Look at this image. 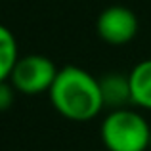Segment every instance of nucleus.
Returning <instances> with one entry per match:
<instances>
[{
	"label": "nucleus",
	"instance_id": "5",
	"mask_svg": "<svg viewBox=\"0 0 151 151\" xmlns=\"http://www.w3.org/2000/svg\"><path fill=\"white\" fill-rule=\"evenodd\" d=\"M132 103L151 109V59L140 61L128 75Z\"/></svg>",
	"mask_w": 151,
	"mask_h": 151
},
{
	"label": "nucleus",
	"instance_id": "2",
	"mask_svg": "<svg viewBox=\"0 0 151 151\" xmlns=\"http://www.w3.org/2000/svg\"><path fill=\"white\" fill-rule=\"evenodd\" d=\"M101 142L109 151H145L151 142L149 124L138 111L113 109L101 122Z\"/></svg>",
	"mask_w": 151,
	"mask_h": 151
},
{
	"label": "nucleus",
	"instance_id": "3",
	"mask_svg": "<svg viewBox=\"0 0 151 151\" xmlns=\"http://www.w3.org/2000/svg\"><path fill=\"white\" fill-rule=\"evenodd\" d=\"M58 67L50 58L40 54H29L17 59L14 71L10 75V82L19 94L25 96H37L42 92H50L55 77Z\"/></svg>",
	"mask_w": 151,
	"mask_h": 151
},
{
	"label": "nucleus",
	"instance_id": "8",
	"mask_svg": "<svg viewBox=\"0 0 151 151\" xmlns=\"http://www.w3.org/2000/svg\"><path fill=\"white\" fill-rule=\"evenodd\" d=\"M17 90L14 88L10 81L0 82V111H8L12 105H14V96Z\"/></svg>",
	"mask_w": 151,
	"mask_h": 151
},
{
	"label": "nucleus",
	"instance_id": "1",
	"mask_svg": "<svg viewBox=\"0 0 151 151\" xmlns=\"http://www.w3.org/2000/svg\"><path fill=\"white\" fill-rule=\"evenodd\" d=\"M48 94L54 109L61 117L77 122L94 119L105 105L100 81L77 65L59 69Z\"/></svg>",
	"mask_w": 151,
	"mask_h": 151
},
{
	"label": "nucleus",
	"instance_id": "4",
	"mask_svg": "<svg viewBox=\"0 0 151 151\" xmlns=\"http://www.w3.org/2000/svg\"><path fill=\"white\" fill-rule=\"evenodd\" d=\"M138 17L130 8L124 6H109L98 15L96 29L103 42L113 46L128 44L138 35Z\"/></svg>",
	"mask_w": 151,
	"mask_h": 151
},
{
	"label": "nucleus",
	"instance_id": "7",
	"mask_svg": "<svg viewBox=\"0 0 151 151\" xmlns=\"http://www.w3.org/2000/svg\"><path fill=\"white\" fill-rule=\"evenodd\" d=\"M17 59V40H15L14 33L8 27L0 25V82L10 81V75Z\"/></svg>",
	"mask_w": 151,
	"mask_h": 151
},
{
	"label": "nucleus",
	"instance_id": "6",
	"mask_svg": "<svg viewBox=\"0 0 151 151\" xmlns=\"http://www.w3.org/2000/svg\"><path fill=\"white\" fill-rule=\"evenodd\" d=\"M101 94L105 105H111L113 109H122V105L132 101V94H130V81L124 75H107L100 81Z\"/></svg>",
	"mask_w": 151,
	"mask_h": 151
}]
</instances>
